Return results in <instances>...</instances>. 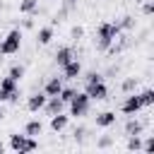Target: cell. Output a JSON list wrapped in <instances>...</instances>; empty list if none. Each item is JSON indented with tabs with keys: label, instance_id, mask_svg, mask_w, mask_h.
<instances>
[{
	"label": "cell",
	"instance_id": "5b68a950",
	"mask_svg": "<svg viewBox=\"0 0 154 154\" xmlns=\"http://www.w3.org/2000/svg\"><path fill=\"white\" fill-rule=\"evenodd\" d=\"M84 94L91 101H103V99H108V87L103 79L101 82H84Z\"/></svg>",
	"mask_w": 154,
	"mask_h": 154
},
{
	"label": "cell",
	"instance_id": "52a82bcc",
	"mask_svg": "<svg viewBox=\"0 0 154 154\" xmlns=\"http://www.w3.org/2000/svg\"><path fill=\"white\" fill-rule=\"evenodd\" d=\"M60 70H63V79H77V77H82V63L77 58H72L70 63H65Z\"/></svg>",
	"mask_w": 154,
	"mask_h": 154
},
{
	"label": "cell",
	"instance_id": "f1b7e54d",
	"mask_svg": "<svg viewBox=\"0 0 154 154\" xmlns=\"http://www.w3.org/2000/svg\"><path fill=\"white\" fill-rule=\"evenodd\" d=\"M67 14H70V12H67V10H63V7H60V10H58V12H55V14H53V24H60V22H63V19H65V17H67Z\"/></svg>",
	"mask_w": 154,
	"mask_h": 154
},
{
	"label": "cell",
	"instance_id": "8992f818",
	"mask_svg": "<svg viewBox=\"0 0 154 154\" xmlns=\"http://www.w3.org/2000/svg\"><path fill=\"white\" fill-rule=\"evenodd\" d=\"M142 111V101H140V96L135 94V91H130L125 99H123V103H120V113L123 116H137Z\"/></svg>",
	"mask_w": 154,
	"mask_h": 154
},
{
	"label": "cell",
	"instance_id": "8fae6325",
	"mask_svg": "<svg viewBox=\"0 0 154 154\" xmlns=\"http://www.w3.org/2000/svg\"><path fill=\"white\" fill-rule=\"evenodd\" d=\"M63 84H65L63 77H58V75H55V77H48L46 84H43V94H46V96H55V94L63 89Z\"/></svg>",
	"mask_w": 154,
	"mask_h": 154
},
{
	"label": "cell",
	"instance_id": "3957f363",
	"mask_svg": "<svg viewBox=\"0 0 154 154\" xmlns=\"http://www.w3.org/2000/svg\"><path fill=\"white\" fill-rule=\"evenodd\" d=\"M67 108H70V116H72V118H84V116L89 113V108H91V99H89L84 91H77V94L70 99Z\"/></svg>",
	"mask_w": 154,
	"mask_h": 154
},
{
	"label": "cell",
	"instance_id": "cb8c5ba5",
	"mask_svg": "<svg viewBox=\"0 0 154 154\" xmlns=\"http://www.w3.org/2000/svg\"><path fill=\"white\" fill-rule=\"evenodd\" d=\"M72 137H75V142H79V144H82V142L89 137V130H87L84 125H75V128H72Z\"/></svg>",
	"mask_w": 154,
	"mask_h": 154
},
{
	"label": "cell",
	"instance_id": "7402d4cb",
	"mask_svg": "<svg viewBox=\"0 0 154 154\" xmlns=\"http://www.w3.org/2000/svg\"><path fill=\"white\" fill-rule=\"evenodd\" d=\"M125 147L130 152H140L142 149V135H128L125 137Z\"/></svg>",
	"mask_w": 154,
	"mask_h": 154
},
{
	"label": "cell",
	"instance_id": "83f0119b",
	"mask_svg": "<svg viewBox=\"0 0 154 154\" xmlns=\"http://www.w3.org/2000/svg\"><path fill=\"white\" fill-rule=\"evenodd\" d=\"M103 79V75L99 72V70H89L87 75H84V82H101Z\"/></svg>",
	"mask_w": 154,
	"mask_h": 154
},
{
	"label": "cell",
	"instance_id": "30bf717a",
	"mask_svg": "<svg viewBox=\"0 0 154 154\" xmlns=\"http://www.w3.org/2000/svg\"><path fill=\"white\" fill-rule=\"evenodd\" d=\"M72 58H77L75 55V51H72V46H60L58 51H55V55H53V60H55V65L58 67H63L65 63H70Z\"/></svg>",
	"mask_w": 154,
	"mask_h": 154
},
{
	"label": "cell",
	"instance_id": "d6a6232c",
	"mask_svg": "<svg viewBox=\"0 0 154 154\" xmlns=\"http://www.w3.org/2000/svg\"><path fill=\"white\" fill-rule=\"evenodd\" d=\"M152 12H154V2H152V0H147V2L142 5V14H147V17H149Z\"/></svg>",
	"mask_w": 154,
	"mask_h": 154
},
{
	"label": "cell",
	"instance_id": "277c9868",
	"mask_svg": "<svg viewBox=\"0 0 154 154\" xmlns=\"http://www.w3.org/2000/svg\"><path fill=\"white\" fill-rule=\"evenodd\" d=\"M0 43H2V55H14V53H19V48H22V29L7 31V36H5Z\"/></svg>",
	"mask_w": 154,
	"mask_h": 154
},
{
	"label": "cell",
	"instance_id": "f546056e",
	"mask_svg": "<svg viewBox=\"0 0 154 154\" xmlns=\"http://www.w3.org/2000/svg\"><path fill=\"white\" fill-rule=\"evenodd\" d=\"M60 7H63V10H67V12H75V10H77V0H63V2H60Z\"/></svg>",
	"mask_w": 154,
	"mask_h": 154
},
{
	"label": "cell",
	"instance_id": "44dd1931",
	"mask_svg": "<svg viewBox=\"0 0 154 154\" xmlns=\"http://www.w3.org/2000/svg\"><path fill=\"white\" fill-rule=\"evenodd\" d=\"M38 0H19V12L22 14H36Z\"/></svg>",
	"mask_w": 154,
	"mask_h": 154
},
{
	"label": "cell",
	"instance_id": "74e56055",
	"mask_svg": "<svg viewBox=\"0 0 154 154\" xmlns=\"http://www.w3.org/2000/svg\"><path fill=\"white\" fill-rule=\"evenodd\" d=\"M0 55H2V43H0Z\"/></svg>",
	"mask_w": 154,
	"mask_h": 154
},
{
	"label": "cell",
	"instance_id": "9a60e30c",
	"mask_svg": "<svg viewBox=\"0 0 154 154\" xmlns=\"http://www.w3.org/2000/svg\"><path fill=\"white\" fill-rule=\"evenodd\" d=\"M67 125H70V116H65L63 111L55 113V116H51V130L53 132H63Z\"/></svg>",
	"mask_w": 154,
	"mask_h": 154
},
{
	"label": "cell",
	"instance_id": "603a6c76",
	"mask_svg": "<svg viewBox=\"0 0 154 154\" xmlns=\"http://www.w3.org/2000/svg\"><path fill=\"white\" fill-rule=\"evenodd\" d=\"M75 94H77V89H75V87H70V84H67V87H65V84H63V89H60V91H58V96H60V101H63V103H65V106H67V103H70V99H72V96H75Z\"/></svg>",
	"mask_w": 154,
	"mask_h": 154
},
{
	"label": "cell",
	"instance_id": "1f68e13d",
	"mask_svg": "<svg viewBox=\"0 0 154 154\" xmlns=\"http://www.w3.org/2000/svg\"><path fill=\"white\" fill-rule=\"evenodd\" d=\"M152 149H154V140L152 137H144L142 140V152H152Z\"/></svg>",
	"mask_w": 154,
	"mask_h": 154
},
{
	"label": "cell",
	"instance_id": "7c38bea8",
	"mask_svg": "<svg viewBox=\"0 0 154 154\" xmlns=\"http://www.w3.org/2000/svg\"><path fill=\"white\" fill-rule=\"evenodd\" d=\"M43 111H46V116H55V113L65 111V103H63V101H60V96L55 94V96H48V99H46Z\"/></svg>",
	"mask_w": 154,
	"mask_h": 154
},
{
	"label": "cell",
	"instance_id": "9c48e42d",
	"mask_svg": "<svg viewBox=\"0 0 154 154\" xmlns=\"http://www.w3.org/2000/svg\"><path fill=\"white\" fill-rule=\"evenodd\" d=\"M123 132H125V137H128V135H142V132H144V123H142L137 116H128V120H125V125H123Z\"/></svg>",
	"mask_w": 154,
	"mask_h": 154
},
{
	"label": "cell",
	"instance_id": "e0dca14e",
	"mask_svg": "<svg viewBox=\"0 0 154 154\" xmlns=\"http://www.w3.org/2000/svg\"><path fill=\"white\" fill-rule=\"evenodd\" d=\"M118 26H120V31H125V34L135 31V29H137V19H135V14H123V17L118 19Z\"/></svg>",
	"mask_w": 154,
	"mask_h": 154
},
{
	"label": "cell",
	"instance_id": "7a4b0ae2",
	"mask_svg": "<svg viewBox=\"0 0 154 154\" xmlns=\"http://www.w3.org/2000/svg\"><path fill=\"white\" fill-rule=\"evenodd\" d=\"M7 147H10L12 152H34V149H38V140H36V137H29V135H24V132H22V135H19V132H12Z\"/></svg>",
	"mask_w": 154,
	"mask_h": 154
},
{
	"label": "cell",
	"instance_id": "2e32d148",
	"mask_svg": "<svg viewBox=\"0 0 154 154\" xmlns=\"http://www.w3.org/2000/svg\"><path fill=\"white\" fill-rule=\"evenodd\" d=\"M24 135H29V137H38V135H43V123H41L38 118L26 120V123H24Z\"/></svg>",
	"mask_w": 154,
	"mask_h": 154
},
{
	"label": "cell",
	"instance_id": "ac0fdd59",
	"mask_svg": "<svg viewBox=\"0 0 154 154\" xmlns=\"http://www.w3.org/2000/svg\"><path fill=\"white\" fill-rule=\"evenodd\" d=\"M17 84H19V82H17V79H12V77H10V75H5V77H2V79H0V89H2V91H5V96H10V94H12V91H17V89H19V87H17ZM5 101H7V99H5Z\"/></svg>",
	"mask_w": 154,
	"mask_h": 154
},
{
	"label": "cell",
	"instance_id": "4dcf8cb0",
	"mask_svg": "<svg viewBox=\"0 0 154 154\" xmlns=\"http://www.w3.org/2000/svg\"><path fill=\"white\" fill-rule=\"evenodd\" d=\"M19 96H22V91H19V89H17V91H12V94L7 96V103H12V106H17V103H19Z\"/></svg>",
	"mask_w": 154,
	"mask_h": 154
},
{
	"label": "cell",
	"instance_id": "d6986e66",
	"mask_svg": "<svg viewBox=\"0 0 154 154\" xmlns=\"http://www.w3.org/2000/svg\"><path fill=\"white\" fill-rule=\"evenodd\" d=\"M137 96H140V101H142V108H152V106H154V89H152V87L142 89Z\"/></svg>",
	"mask_w": 154,
	"mask_h": 154
},
{
	"label": "cell",
	"instance_id": "d4e9b609",
	"mask_svg": "<svg viewBox=\"0 0 154 154\" xmlns=\"http://www.w3.org/2000/svg\"><path fill=\"white\" fill-rule=\"evenodd\" d=\"M24 72H26V70H24V65H19V63L10 65V70H7V75H10L12 79H17V82H19L22 77H24Z\"/></svg>",
	"mask_w": 154,
	"mask_h": 154
},
{
	"label": "cell",
	"instance_id": "6da1fadb",
	"mask_svg": "<svg viewBox=\"0 0 154 154\" xmlns=\"http://www.w3.org/2000/svg\"><path fill=\"white\" fill-rule=\"evenodd\" d=\"M118 34H120L118 22H101V24L96 26V34H94V48H96L99 53H106L108 46L113 43V38H116Z\"/></svg>",
	"mask_w": 154,
	"mask_h": 154
},
{
	"label": "cell",
	"instance_id": "4316f807",
	"mask_svg": "<svg viewBox=\"0 0 154 154\" xmlns=\"http://www.w3.org/2000/svg\"><path fill=\"white\" fill-rule=\"evenodd\" d=\"M108 147H113V137L111 135H103V137L96 140V149H108Z\"/></svg>",
	"mask_w": 154,
	"mask_h": 154
},
{
	"label": "cell",
	"instance_id": "4fadbf2b",
	"mask_svg": "<svg viewBox=\"0 0 154 154\" xmlns=\"http://www.w3.org/2000/svg\"><path fill=\"white\" fill-rule=\"evenodd\" d=\"M94 123H96V128H113L116 125V113L113 111H101V113H96V118H94Z\"/></svg>",
	"mask_w": 154,
	"mask_h": 154
},
{
	"label": "cell",
	"instance_id": "836d02e7",
	"mask_svg": "<svg viewBox=\"0 0 154 154\" xmlns=\"http://www.w3.org/2000/svg\"><path fill=\"white\" fill-rule=\"evenodd\" d=\"M22 29H34V19H31V14H26V19H22Z\"/></svg>",
	"mask_w": 154,
	"mask_h": 154
},
{
	"label": "cell",
	"instance_id": "5bb4252c",
	"mask_svg": "<svg viewBox=\"0 0 154 154\" xmlns=\"http://www.w3.org/2000/svg\"><path fill=\"white\" fill-rule=\"evenodd\" d=\"M53 38H55V29H53V24L41 26V29H38V34H36V43H38V46H48Z\"/></svg>",
	"mask_w": 154,
	"mask_h": 154
},
{
	"label": "cell",
	"instance_id": "e575fe53",
	"mask_svg": "<svg viewBox=\"0 0 154 154\" xmlns=\"http://www.w3.org/2000/svg\"><path fill=\"white\" fill-rule=\"evenodd\" d=\"M5 99H7V96H5V91L0 89V103H5Z\"/></svg>",
	"mask_w": 154,
	"mask_h": 154
},
{
	"label": "cell",
	"instance_id": "ba28073f",
	"mask_svg": "<svg viewBox=\"0 0 154 154\" xmlns=\"http://www.w3.org/2000/svg\"><path fill=\"white\" fill-rule=\"evenodd\" d=\"M46 99H48V96H46L43 91H36V94L26 96V111H29V113H38V111H43Z\"/></svg>",
	"mask_w": 154,
	"mask_h": 154
},
{
	"label": "cell",
	"instance_id": "8d00e7d4",
	"mask_svg": "<svg viewBox=\"0 0 154 154\" xmlns=\"http://www.w3.org/2000/svg\"><path fill=\"white\" fill-rule=\"evenodd\" d=\"M5 149H7V147H5V144H2V142H0V154H2V152H5Z\"/></svg>",
	"mask_w": 154,
	"mask_h": 154
},
{
	"label": "cell",
	"instance_id": "d590c367",
	"mask_svg": "<svg viewBox=\"0 0 154 154\" xmlns=\"http://www.w3.org/2000/svg\"><path fill=\"white\" fill-rule=\"evenodd\" d=\"M5 120V111H2V106H0V123Z\"/></svg>",
	"mask_w": 154,
	"mask_h": 154
},
{
	"label": "cell",
	"instance_id": "484cf974",
	"mask_svg": "<svg viewBox=\"0 0 154 154\" xmlns=\"http://www.w3.org/2000/svg\"><path fill=\"white\" fill-rule=\"evenodd\" d=\"M70 38H72V41H82V38H84V26L75 24V26L70 29Z\"/></svg>",
	"mask_w": 154,
	"mask_h": 154
},
{
	"label": "cell",
	"instance_id": "ffe728a7",
	"mask_svg": "<svg viewBox=\"0 0 154 154\" xmlns=\"http://www.w3.org/2000/svg\"><path fill=\"white\" fill-rule=\"evenodd\" d=\"M140 87V77H125L123 82H120V91L123 94H130V91H135Z\"/></svg>",
	"mask_w": 154,
	"mask_h": 154
}]
</instances>
